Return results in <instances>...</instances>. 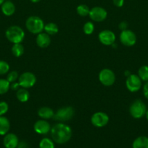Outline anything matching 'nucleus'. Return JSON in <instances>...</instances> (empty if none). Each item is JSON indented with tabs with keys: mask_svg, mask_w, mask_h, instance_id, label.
<instances>
[{
	"mask_svg": "<svg viewBox=\"0 0 148 148\" xmlns=\"http://www.w3.org/2000/svg\"><path fill=\"white\" fill-rule=\"evenodd\" d=\"M51 137L55 143L59 145L68 143L72 137V129L63 123L55 124L51 128Z\"/></svg>",
	"mask_w": 148,
	"mask_h": 148,
	"instance_id": "obj_1",
	"label": "nucleus"
},
{
	"mask_svg": "<svg viewBox=\"0 0 148 148\" xmlns=\"http://www.w3.org/2000/svg\"><path fill=\"white\" fill-rule=\"evenodd\" d=\"M5 36L10 42L15 43H21L25 38V32L20 26L12 25L7 29Z\"/></svg>",
	"mask_w": 148,
	"mask_h": 148,
	"instance_id": "obj_2",
	"label": "nucleus"
},
{
	"mask_svg": "<svg viewBox=\"0 0 148 148\" xmlns=\"http://www.w3.org/2000/svg\"><path fill=\"white\" fill-rule=\"evenodd\" d=\"M44 23L38 16H30L26 21V27L30 33L33 34H39L41 33L44 28Z\"/></svg>",
	"mask_w": 148,
	"mask_h": 148,
	"instance_id": "obj_3",
	"label": "nucleus"
},
{
	"mask_svg": "<svg viewBox=\"0 0 148 148\" xmlns=\"http://www.w3.org/2000/svg\"><path fill=\"white\" fill-rule=\"evenodd\" d=\"M147 110V106L140 99L135 100L129 107L130 115L136 119H139L145 116Z\"/></svg>",
	"mask_w": 148,
	"mask_h": 148,
	"instance_id": "obj_4",
	"label": "nucleus"
},
{
	"mask_svg": "<svg viewBox=\"0 0 148 148\" xmlns=\"http://www.w3.org/2000/svg\"><path fill=\"white\" fill-rule=\"evenodd\" d=\"M75 111L71 106H65L60 108L57 111L54 115L53 119L55 121H67L71 120L74 116Z\"/></svg>",
	"mask_w": 148,
	"mask_h": 148,
	"instance_id": "obj_5",
	"label": "nucleus"
},
{
	"mask_svg": "<svg viewBox=\"0 0 148 148\" xmlns=\"http://www.w3.org/2000/svg\"><path fill=\"white\" fill-rule=\"evenodd\" d=\"M99 80L104 86H112L115 82V75L111 69H103L99 74Z\"/></svg>",
	"mask_w": 148,
	"mask_h": 148,
	"instance_id": "obj_6",
	"label": "nucleus"
},
{
	"mask_svg": "<svg viewBox=\"0 0 148 148\" xmlns=\"http://www.w3.org/2000/svg\"><path fill=\"white\" fill-rule=\"evenodd\" d=\"M142 85V79L137 75L131 74L126 80V88L131 92H136L141 89Z\"/></svg>",
	"mask_w": 148,
	"mask_h": 148,
	"instance_id": "obj_7",
	"label": "nucleus"
},
{
	"mask_svg": "<svg viewBox=\"0 0 148 148\" xmlns=\"http://www.w3.org/2000/svg\"><path fill=\"white\" fill-rule=\"evenodd\" d=\"M20 86L23 88H30L36 84V77L34 74L30 72H26L22 74L18 78Z\"/></svg>",
	"mask_w": 148,
	"mask_h": 148,
	"instance_id": "obj_8",
	"label": "nucleus"
},
{
	"mask_svg": "<svg viewBox=\"0 0 148 148\" xmlns=\"http://www.w3.org/2000/svg\"><path fill=\"white\" fill-rule=\"evenodd\" d=\"M120 41L123 46L131 47L136 44V36L132 30H122L120 34Z\"/></svg>",
	"mask_w": 148,
	"mask_h": 148,
	"instance_id": "obj_9",
	"label": "nucleus"
},
{
	"mask_svg": "<svg viewBox=\"0 0 148 148\" xmlns=\"http://www.w3.org/2000/svg\"><path fill=\"white\" fill-rule=\"evenodd\" d=\"M109 120H110V118L108 115L106 113L102 112V111L94 113L91 117V124L95 127H98V128L105 127L108 124Z\"/></svg>",
	"mask_w": 148,
	"mask_h": 148,
	"instance_id": "obj_10",
	"label": "nucleus"
},
{
	"mask_svg": "<svg viewBox=\"0 0 148 148\" xmlns=\"http://www.w3.org/2000/svg\"><path fill=\"white\" fill-rule=\"evenodd\" d=\"M90 19L94 22H102L107 18V12L103 7H94L90 9L89 14Z\"/></svg>",
	"mask_w": 148,
	"mask_h": 148,
	"instance_id": "obj_11",
	"label": "nucleus"
},
{
	"mask_svg": "<svg viewBox=\"0 0 148 148\" xmlns=\"http://www.w3.org/2000/svg\"><path fill=\"white\" fill-rule=\"evenodd\" d=\"M99 40L100 43L104 46H111L115 41V35L113 31L110 30H102L99 33Z\"/></svg>",
	"mask_w": 148,
	"mask_h": 148,
	"instance_id": "obj_12",
	"label": "nucleus"
},
{
	"mask_svg": "<svg viewBox=\"0 0 148 148\" xmlns=\"http://www.w3.org/2000/svg\"><path fill=\"white\" fill-rule=\"evenodd\" d=\"M33 130L39 134H46L50 132L51 126L45 119L39 120L33 125Z\"/></svg>",
	"mask_w": 148,
	"mask_h": 148,
	"instance_id": "obj_13",
	"label": "nucleus"
},
{
	"mask_svg": "<svg viewBox=\"0 0 148 148\" xmlns=\"http://www.w3.org/2000/svg\"><path fill=\"white\" fill-rule=\"evenodd\" d=\"M3 144L5 148H17L19 144L18 137L13 133H7L3 139Z\"/></svg>",
	"mask_w": 148,
	"mask_h": 148,
	"instance_id": "obj_14",
	"label": "nucleus"
},
{
	"mask_svg": "<svg viewBox=\"0 0 148 148\" xmlns=\"http://www.w3.org/2000/svg\"><path fill=\"white\" fill-rule=\"evenodd\" d=\"M36 44L39 47L44 49V48L48 47L51 43V38L49 34L46 33H40L37 34L36 37Z\"/></svg>",
	"mask_w": 148,
	"mask_h": 148,
	"instance_id": "obj_15",
	"label": "nucleus"
},
{
	"mask_svg": "<svg viewBox=\"0 0 148 148\" xmlns=\"http://www.w3.org/2000/svg\"><path fill=\"white\" fill-rule=\"evenodd\" d=\"M1 10L5 16L10 17L15 12V5L11 1H4L1 5Z\"/></svg>",
	"mask_w": 148,
	"mask_h": 148,
	"instance_id": "obj_16",
	"label": "nucleus"
},
{
	"mask_svg": "<svg viewBox=\"0 0 148 148\" xmlns=\"http://www.w3.org/2000/svg\"><path fill=\"white\" fill-rule=\"evenodd\" d=\"M10 129V122L7 117L0 116V135L4 136L9 132Z\"/></svg>",
	"mask_w": 148,
	"mask_h": 148,
	"instance_id": "obj_17",
	"label": "nucleus"
},
{
	"mask_svg": "<svg viewBox=\"0 0 148 148\" xmlns=\"http://www.w3.org/2000/svg\"><path fill=\"white\" fill-rule=\"evenodd\" d=\"M38 115L42 119H49L51 118H53L55 112L49 107L44 106L39 108V111H38Z\"/></svg>",
	"mask_w": 148,
	"mask_h": 148,
	"instance_id": "obj_18",
	"label": "nucleus"
},
{
	"mask_svg": "<svg viewBox=\"0 0 148 148\" xmlns=\"http://www.w3.org/2000/svg\"><path fill=\"white\" fill-rule=\"evenodd\" d=\"M133 148H148V137L140 136L133 140L132 143Z\"/></svg>",
	"mask_w": 148,
	"mask_h": 148,
	"instance_id": "obj_19",
	"label": "nucleus"
},
{
	"mask_svg": "<svg viewBox=\"0 0 148 148\" xmlns=\"http://www.w3.org/2000/svg\"><path fill=\"white\" fill-rule=\"evenodd\" d=\"M16 97H17V100H18L20 102L26 103L29 100L30 94H29L28 91L26 88H22L17 90V92H16Z\"/></svg>",
	"mask_w": 148,
	"mask_h": 148,
	"instance_id": "obj_20",
	"label": "nucleus"
},
{
	"mask_svg": "<svg viewBox=\"0 0 148 148\" xmlns=\"http://www.w3.org/2000/svg\"><path fill=\"white\" fill-rule=\"evenodd\" d=\"M44 30L45 31V33H46L47 34H49V36H53V35L57 34L58 33V26L57 25V24L54 23H49L47 24H46L44 25Z\"/></svg>",
	"mask_w": 148,
	"mask_h": 148,
	"instance_id": "obj_21",
	"label": "nucleus"
},
{
	"mask_svg": "<svg viewBox=\"0 0 148 148\" xmlns=\"http://www.w3.org/2000/svg\"><path fill=\"white\" fill-rule=\"evenodd\" d=\"M11 51L15 57H20L24 53V47L21 43H15L12 47Z\"/></svg>",
	"mask_w": 148,
	"mask_h": 148,
	"instance_id": "obj_22",
	"label": "nucleus"
},
{
	"mask_svg": "<svg viewBox=\"0 0 148 148\" xmlns=\"http://www.w3.org/2000/svg\"><path fill=\"white\" fill-rule=\"evenodd\" d=\"M138 76L139 77L142 81L147 82L148 81V66L143 65L138 70Z\"/></svg>",
	"mask_w": 148,
	"mask_h": 148,
	"instance_id": "obj_23",
	"label": "nucleus"
},
{
	"mask_svg": "<svg viewBox=\"0 0 148 148\" xmlns=\"http://www.w3.org/2000/svg\"><path fill=\"white\" fill-rule=\"evenodd\" d=\"M76 12L78 15L81 16V17H86L89 14L90 9L86 4H80L77 7Z\"/></svg>",
	"mask_w": 148,
	"mask_h": 148,
	"instance_id": "obj_24",
	"label": "nucleus"
},
{
	"mask_svg": "<svg viewBox=\"0 0 148 148\" xmlns=\"http://www.w3.org/2000/svg\"><path fill=\"white\" fill-rule=\"evenodd\" d=\"M10 89V83L7 79H0V95L7 93Z\"/></svg>",
	"mask_w": 148,
	"mask_h": 148,
	"instance_id": "obj_25",
	"label": "nucleus"
},
{
	"mask_svg": "<svg viewBox=\"0 0 148 148\" xmlns=\"http://www.w3.org/2000/svg\"><path fill=\"white\" fill-rule=\"evenodd\" d=\"M39 148H55L53 140L49 138H43L39 143Z\"/></svg>",
	"mask_w": 148,
	"mask_h": 148,
	"instance_id": "obj_26",
	"label": "nucleus"
},
{
	"mask_svg": "<svg viewBox=\"0 0 148 148\" xmlns=\"http://www.w3.org/2000/svg\"><path fill=\"white\" fill-rule=\"evenodd\" d=\"M83 30H84V33L86 35H91L93 33L94 30V25L91 22H87L84 25V27H83Z\"/></svg>",
	"mask_w": 148,
	"mask_h": 148,
	"instance_id": "obj_27",
	"label": "nucleus"
},
{
	"mask_svg": "<svg viewBox=\"0 0 148 148\" xmlns=\"http://www.w3.org/2000/svg\"><path fill=\"white\" fill-rule=\"evenodd\" d=\"M10 71V65L7 62L0 60V75H5Z\"/></svg>",
	"mask_w": 148,
	"mask_h": 148,
	"instance_id": "obj_28",
	"label": "nucleus"
},
{
	"mask_svg": "<svg viewBox=\"0 0 148 148\" xmlns=\"http://www.w3.org/2000/svg\"><path fill=\"white\" fill-rule=\"evenodd\" d=\"M18 78V73L16 71H12V72H9L7 76V79L10 83H12V82H16V80Z\"/></svg>",
	"mask_w": 148,
	"mask_h": 148,
	"instance_id": "obj_29",
	"label": "nucleus"
},
{
	"mask_svg": "<svg viewBox=\"0 0 148 148\" xmlns=\"http://www.w3.org/2000/svg\"><path fill=\"white\" fill-rule=\"evenodd\" d=\"M9 106L5 101H0V116H4L8 111Z\"/></svg>",
	"mask_w": 148,
	"mask_h": 148,
	"instance_id": "obj_30",
	"label": "nucleus"
},
{
	"mask_svg": "<svg viewBox=\"0 0 148 148\" xmlns=\"http://www.w3.org/2000/svg\"><path fill=\"white\" fill-rule=\"evenodd\" d=\"M143 95L146 99L148 100V81L143 86Z\"/></svg>",
	"mask_w": 148,
	"mask_h": 148,
	"instance_id": "obj_31",
	"label": "nucleus"
},
{
	"mask_svg": "<svg viewBox=\"0 0 148 148\" xmlns=\"http://www.w3.org/2000/svg\"><path fill=\"white\" fill-rule=\"evenodd\" d=\"M113 3L115 7H122L124 4V0H113Z\"/></svg>",
	"mask_w": 148,
	"mask_h": 148,
	"instance_id": "obj_32",
	"label": "nucleus"
},
{
	"mask_svg": "<svg viewBox=\"0 0 148 148\" xmlns=\"http://www.w3.org/2000/svg\"><path fill=\"white\" fill-rule=\"evenodd\" d=\"M20 84H19V82H12V84H10V89H12V90H19V88H20Z\"/></svg>",
	"mask_w": 148,
	"mask_h": 148,
	"instance_id": "obj_33",
	"label": "nucleus"
},
{
	"mask_svg": "<svg viewBox=\"0 0 148 148\" xmlns=\"http://www.w3.org/2000/svg\"><path fill=\"white\" fill-rule=\"evenodd\" d=\"M118 27H119V29L121 30H126L128 27V23H126V22L125 21H123L121 22V23H120V24L118 25Z\"/></svg>",
	"mask_w": 148,
	"mask_h": 148,
	"instance_id": "obj_34",
	"label": "nucleus"
},
{
	"mask_svg": "<svg viewBox=\"0 0 148 148\" xmlns=\"http://www.w3.org/2000/svg\"><path fill=\"white\" fill-rule=\"evenodd\" d=\"M17 148H28V144L24 141L20 142L17 145Z\"/></svg>",
	"mask_w": 148,
	"mask_h": 148,
	"instance_id": "obj_35",
	"label": "nucleus"
},
{
	"mask_svg": "<svg viewBox=\"0 0 148 148\" xmlns=\"http://www.w3.org/2000/svg\"><path fill=\"white\" fill-rule=\"evenodd\" d=\"M131 72H129V70L125 71V72H124V75H125V76H126V77H129V75H131Z\"/></svg>",
	"mask_w": 148,
	"mask_h": 148,
	"instance_id": "obj_36",
	"label": "nucleus"
},
{
	"mask_svg": "<svg viewBox=\"0 0 148 148\" xmlns=\"http://www.w3.org/2000/svg\"><path fill=\"white\" fill-rule=\"evenodd\" d=\"M32 3H38L41 1V0H30Z\"/></svg>",
	"mask_w": 148,
	"mask_h": 148,
	"instance_id": "obj_37",
	"label": "nucleus"
},
{
	"mask_svg": "<svg viewBox=\"0 0 148 148\" xmlns=\"http://www.w3.org/2000/svg\"><path fill=\"white\" fill-rule=\"evenodd\" d=\"M145 117H146L147 120L148 121V109L147 110V112H146V114H145Z\"/></svg>",
	"mask_w": 148,
	"mask_h": 148,
	"instance_id": "obj_38",
	"label": "nucleus"
},
{
	"mask_svg": "<svg viewBox=\"0 0 148 148\" xmlns=\"http://www.w3.org/2000/svg\"><path fill=\"white\" fill-rule=\"evenodd\" d=\"M4 1H5V0H0V6L3 4V2H4Z\"/></svg>",
	"mask_w": 148,
	"mask_h": 148,
	"instance_id": "obj_39",
	"label": "nucleus"
},
{
	"mask_svg": "<svg viewBox=\"0 0 148 148\" xmlns=\"http://www.w3.org/2000/svg\"><path fill=\"white\" fill-rule=\"evenodd\" d=\"M5 1H11V0H5Z\"/></svg>",
	"mask_w": 148,
	"mask_h": 148,
	"instance_id": "obj_40",
	"label": "nucleus"
}]
</instances>
